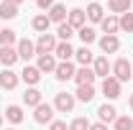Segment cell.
<instances>
[{
    "label": "cell",
    "instance_id": "cell-22",
    "mask_svg": "<svg viewBox=\"0 0 133 130\" xmlns=\"http://www.w3.org/2000/svg\"><path fill=\"white\" fill-rule=\"evenodd\" d=\"M23 102H26L28 107H38V105H41V92H38L36 87L26 89V95H23Z\"/></svg>",
    "mask_w": 133,
    "mask_h": 130
},
{
    "label": "cell",
    "instance_id": "cell-8",
    "mask_svg": "<svg viewBox=\"0 0 133 130\" xmlns=\"http://www.w3.org/2000/svg\"><path fill=\"white\" fill-rule=\"evenodd\" d=\"M102 95H105L108 99L120 97V82H118L115 77H108V79L102 82Z\"/></svg>",
    "mask_w": 133,
    "mask_h": 130
},
{
    "label": "cell",
    "instance_id": "cell-19",
    "mask_svg": "<svg viewBox=\"0 0 133 130\" xmlns=\"http://www.w3.org/2000/svg\"><path fill=\"white\" fill-rule=\"evenodd\" d=\"M102 13H105V10H102L100 3H90V5H87V18H90L92 23H102V18H105Z\"/></svg>",
    "mask_w": 133,
    "mask_h": 130
},
{
    "label": "cell",
    "instance_id": "cell-10",
    "mask_svg": "<svg viewBox=\"0 0 133 130\" xmlns=\"http://www.w3.org/2000/svg\"><path fill=\"white\" fill-rule=\"evenodd\" d=\"M18 61V51L13 46H0V64H5L8 69Z\"/></svg>",
    "mask_w": 133,
    "mask_h": 130
},
{
    "label": "cell",
    "instance_id": "cell-27",
    "mask_svg": "<svg viewBox=\"0 0 133 130\" xmlns=\"http://www.w3.org/2000/svg\"><path fill=\"white\" fill-rule=\"evenodd\" d=\"M49 26H51L49 16H36V18H33V28H36L38 33H46V31H49Z\"/></svg>",
    "mask_w": 133,
    "mask_h": 130
},
{
    "label": "cell",
    "instance_id": "cell-32",
    "mask_svg": "<svg viewBox=\"0 0 133 130\" xmlns=\"http://www.w3.org/2000/svg\"><path fill=\"white\" fill-rule=\"evenodd\" d=\"M115 130H133V120L128 115H118L115 120Z\"/></svg>",
    "mask_w": 133,
    "mask_h": 130
},
{
    "label": "cell",
    "instance_id": "cell-29",
    "mask_svg": "<svg viewBox=\"0 0 133 130\" xmlns=\"http://www.w3.org/2000/svg\"><path fill=\"white\" fill-rule=\"evenodd\" d=\"M79 38H82V44H84V46H90V44L97 38V33L92 31L90 26H84V28H79Z\"/></svg>",
    "mask_w": 133,
    "mask_h": 130
},
{
    "label": "cell",
    "instance_id": "cell-12",
    "mask_svg": "<svg viewBox=\"0 0 133 130\" xmlns=\"http://www.w3.org/2000/svg\"><path fill=\"white\" fill-rule=\"evenodd\" d=\"M95 79H97V77H95V71H92L90 66H82V69H77V74H74V82H77V87H79V84H92Z\"/></svg>",
    "mask_w": 133,
    "mask_h": 130
},
{
    "label": "cell",
    "instance_id": "cell-41",
    "mask_svg": "<svg viewBox=\"0 0 133 130\" xmlns=\"http://www.w3.org/2000/svg\"><path fill=\"white\" fill-rule=\"evenodd\" d=\"M0 31H3V28H0Z\"/></svg>",
    "mask_w": 133,
    "mask_h": 130
},
{
    "label": "cell",
    "instance_id": "cell-34",
    "mask_svg": "<svg viewBox=\"0 0 133 130\" xmlns=\"http://www.w3.org/2000/svg\"><path fill=\"white\" fill-rule=\"evenodd\" d=\"M49 130H66V122H62V120H51Z\"/></svg>",
    "mask_w": 133,
    "mask_h": 130
},
{
    "label": "cell",
    "instance_id": "cell-23",
    "mask_svg": "<svg viewBox=\"0 0 133 130\" xmlns=\"http://www.w3.org/2000/svg\"><path fill=\"white\" fill-rule=\"evenodd\" d=\"M5 120H10L13 125H18V122H23V110H21L18 105H10V107L5 110Z\"/></svg>",
    "mask_w": 133,
    "mask_h": 130
},
{
    "label": "cell",
    "instance_id": "cell-36",
    "mask_svg": "<svg viewBox=\"0 0 133 130\" xmlns=\"http://www.w3.org/2000/svg\"><path fill=\"white\" fill-rule=\"evenodd\" d=\"M90 130H108V128H105L102 122H95V125H90Z\"/></svg>",
    "mask_w": 133,
    "mask_h": 130
},
{
    "label": "cell",
    "instance_id": "cell-30",
    "mask_svg": "<svg viewBox=\"0 0 133 130\" xmlns=\"http://www.w3.org/2000/svg\"><path fill=\"white\" fill-rule=\"evenodd\" d=\"M131 0H110V10L113 13H128Z\"/></svg>",
    "mask_w": 133,
    "mask_h": 130
},
{
    "label": "cell",
    "instance_id": "cell-7",
    "mask_svg": "<svg viewBox=\"0 0 133 130\" xmlns=\"http://www.w3.org/2000/svg\"><path fill=\"white\" fill-rule=\"evenodd\" d=\"M66 23L72 26V28H84V23H87V13H84L82 8H74V10H69V16H66Z\"/></svg>",
    "mask_w": 133,
    "mask_h": 130
},
{
    "label": "cell",
    "instance_id": "cell-25",
    "mask_svg": "<svg viewBox=\"0 0 133 130\" xmlns=\"http://www.w3.org/2000/svg\"><path fill=\"white\" fill-rule=\"evenodd\" d=\"M16 44V31L13 28H3L0 31V46H13Z\"/></svg>",
    "mask_w": 133,
    "mask_h": 130
},
{
    "label": "cell",
    "instance_id": "cell-6",
    "mask_svg": "<svg viewBox=\"0 0 133 130\" xmlns=\"http://www.w3.org/2000/svg\"><path fill=\"white\" fill-rule=\"evenodd\" d=\"M18 59H23V61H28L31 56H36V44L33 41H28V38H21L18 41Z\"/></svg>",
    "mask_w": 133,
    "mask_h": 130
},
{
    "label": "cell",
    "instance_id": "cell-38",
    "mask_svg": "<svg viewBox=\"0 0 133 130\" xmlns=\"http://www.w3.org/2000/svg\"><path fill=\"white\" fill-rule=\"evenodd\" d=\"M128 105H131V110H133V95H131V97H128Z\"/></svg>",
    "mask_w": 133,
    "mask_h": 130
},
{
    "label": "cell",
    "instance_id": "cell-9",
    "mask_svg": "<svg viewBox=\"0 0 133 130\" xmlns=\"http://www.w3.org/2000/svg\"><path fill=\"white\" fill-rule=\"evenodd\" d=\"M92 71H95V77H105L108 79V74L113 71V64L108 61V56H97L92 61Z\"/></svg>",
    "mask_w": 133,
    "mask_h": 130
},
{
    "label": "cell",
    "instance_id": "cell-35",
    "mask_svg": "<svg viewBox=\"0 0 133 130\" xmlns=\"http://www.w3.org/2000/svg\"><path fill=\"white\" fill-rule=\"evenodd\" d=\"M36 5H38L41 10H46V8H51V5H54V0H36Z\"/></svg>",
    "mask_w": 133,
    "mask_h": 130
},
{
    "label": "cell",
    "instance_id": "cell-2",
    "mask_svg": "<svg viewBox=\"0 0 133 130\" xmlns=\"http://www.w3.org/2000/svg\"><path fill=\"white\" fill-rule=\"evenodd\" d=\"M33 120H36L38 125H46V122H51V120H54V105H49V102H41L38 107H33Z\"/></svg>",
    "mask_w": 133,
    "mask_h": 130
},
{
    "label": "cell",
    "instance_id": "cell-18",
    "mask_svg": "<svg viewBox=\"0 0 133 130\" xmlns=\"http://www.w3.org/2000/svg\"><path fill=\"white\" fill-rule=\"evenodd\" d=\"M66 16H69V13H66V8H64V5H59V3H54V5L49 8V20L64 23V20H66Z\"/></svg>",
    "mask_w": 133,
    "mask_h": 130
},
{
    "label": "cell",
    "instance_id": "cell-42",
    "mask_svg": "<svg viewBox=\"0 0 133 130\" xmlns=\"http://www.w3.org/2000/svg\"><path fill=\"white\" fill-rule=\"evenodd\" d=\"M0 3H3V0H0Z\"/></svg>",
    "mask_w": 133,
    "mask_h": 130
},
{
    "label": "cell",
    "instance_id": "cell-4",
    "mask_svg": "<svg viewBox=\"0 0 133 130\" xmlns=\"http://www.w3.org/2000/svg\"><path fill=\"white\" fill-rule=\"evenodd\" d=\"M74 102H77L74 95H69V92H59L56 99H54V110H59V112H72V110H74Z\"/></svg>",
    "mask_w": 133,
    "mask_h": 130
},
{
    "label": "cell",
    "instance_id": "cell-5",
    "mask_svg": "<svg viewBox=\"0 0 133 130\" xmlns=\"http://www.w3.org/2000/svg\"><path fill=\"white\" fill-rule=\"evenodd\" d=\"M56 79L59 82H69V79H74V74H77V69H74V64L72 61H62V64H56Z\"/></svg>",
    "mask_w": 133,
    "mask_h": 130
},
{
    "label": "cell",
    "instance_id": "cell-1",
    "mask_svg": "<svg viewBox=\"0 0 133 130\" xmlns=\"http://www.w3.org/2000/svg\"><path fill=\"white\" fill-rule=\"evenodd\" d=\"M113 74H115V79L123 84V82H128L133 77V66H131V61L128 59H118L115 64H113Z\"/></svg>",
    "mask_w": 133,
    "mask_h": 130
},
{
    "label": "cell",
    "instance_id": "cell-24",
    "mask_svg": "<svg viewBox=\"0 0 133 130\" xmlns=\"http://www.w3.org/2000/svg\"><path fill=\"white\" fill-rule=\"evenodd\" d=\"M74 56H77V61H79L82 66H90L92 61H95V56H92V51L87 49V46H82V49H77V51H74Z\"/></svg>",
    "mask_w": 133,
    "mask_h": 130
},
{
    "label": "cell",
    "instance_id": "cell-40",
    "mask_svg": "<svg viewBox=\"0 0 133 130\" xmlns=\"http://www.w3.org/2000/svg\"><path fill=\"white\" fill-rule=\"evenodd\" d=\"M8 130H16V128H8Z\"/></svg>",
    "mask_w": 133,
    "mask_h": 130
},
{
    "label": "cell",
    "instance_id": "cell-31",
    "mask_svg": "<svg viewBox=\"0 0 133 130\" xmlns=\"http://www.w3.org/2000/svg\"><path fill=\"white\" fill-rule=\"evenodd\" d=\"M118 20H120V31H125V33L133 31V13H123Z\"/></svg>",
    "mask_w": 133,
    "mask_h": 130
},
{
    "label": "cell",
    "instance_id": "cell-21",
    "mask_svg": "<svg viewBox=\"0 0 133 130\" xmlns=\"http://www.w3.org/2000/svg\"><path fill=\"white\" fill-rule=\"evenodd\" d=\"M21 77L26 79V84H38V79H41V71H38V66H26V69L21 71Z\"/></svg>",
    "mask_w": 133,
    "mask_h": 130
},
{
    "label": "cell",
    "instance_id": "cell-15",
    "mask_svg": "<svg viewBox=\"0 0 133 130\" xmlns=\"http://www.w3.org/2000/svg\"><path fill=\"white\" fill-rule=\"evenodd\" d=\"M102 31H105V36H115L118 31H120V20H118L115 16H108V18H102Z\"/></svg>",
    "mask_w": 133,
    "mask_h": 130
},
{
    "label": "cell",
    "instance_id": "cell-28",
    "mask_svg": "<svg viewBox=\"0 0 133 130\" xmlns=\"http://www.w3.org/2000/svg\"><path fill=\"white\" fill-rule=\"evenodd\" d=\"M56 36H59L62 41H69V38L74 36V28H72V26L64 20V23H59V28H56Z\"/></svg>",
    "mask_w": 133,
    "mask_h": 130
},
{
    "label": "cell",
    "instance_id": "cell-13",
    "mask_svg": "<svg viewBox=\"0 0 133 130\" xmlns=\"http://www.w3.org/2000/svg\"><path fill=\"white\" fill-rule=\"evenodd\" d=\"M38 71H46V74H51V71H56V59H54V54H44V56H38Z\"/></svg>",
    "mask_w": 133,
    "mask_h": 130
},
{
    "label": "cell",
    "instance_id": "cell-33",
    "mask_svg": "<svg viewBox=\"0 0 133 130\" xmlns=\"http://www.w3.org/2000/svg\"><path fill=\"white\" fill-rule=\"evenodd\" d=\"M69 130H90L87 117H74V120H72V125H69Z\"/></svg>",
    "mask_w": 133,
    "mask_h": 130
},
{
    "label": "cell",
    "instance_id": "cell-26",
    "mask_svg": "<svg viewBox=\"0 0 133 130\" xmlns=\"http://www.w3.org/2000/svg\"><path fill=\"white\" fill-rule=\"evenodd\" d=\"M18 16V8L16 5H8V3H0V18L3 20H10V18Z\"/></svg>",
    "mask_w": 133,
    "mask_h": 130
},
{
    "label": "cell",
    "instance_id": "cell-44",
    "mask_svg": "<svg viewBox=\"0 0 133 130\" xmlns=\"http://www.w3.org/2000/svg\"><path fill=\"white\" fill-rule=\"evenodd\" d=\"M131 66H133V64H131Z\"/></svg>",
    "mask_w": 133,
    "mask_h": 130
},
{
    "label": "cell",
    "instance_id": "cell-11",
    "mask_svg": "<svg viewBox=\"0 0 133 130\" xmlns=\"http://www.w3.org/2000/svg\"><path fill=\"white\" fill-rule=\"evenodd\" d=\"M97 117H100V122L105 125V122H115L118 120V110L113 107V105H102L97 110Z\"/></svg>",
    "mask_w": 133,
    "mask_h": 130
},
{
    "label": "cell",
    "instance_id": "cell-43",
    "mask_svg": "<svg viewBox=\"0 0 133 130\" xmlns=\"http://www.w3.org/2000/svg\"><path fill=\"white\" fill-rule=\"evenodd\" d=\"M131 5H133V3H131Z\"/></svg>",
    "mask_w": 133,
    "mask_h": 130
},
{
    "label": "cell",
    "instance_id": "cell-39",
    "mask_svg": "<svg viewBox=\"0 0 133 130\" xmlns=\"http://www.w3.org/2000/svg\"><path fill=\"white\" fill-rule=\"evenodd\" d=\"M0 125H3V115H0Z\"/></svg>",
    "mask_w": 133,
    "mask_h": 130
},
{
    "label": "cell",
    "instance_id": "cell-37",
    "mask_svg": "<svg viewBox=\"0 0 133 130\" xmlns=\"http://www.w3.org/2000/svg\"><path fill=\"white\" fill-rule=\"evenodd\" d=\"M3 3H8V5H16V8H18V5H21L23 0H3Z\"/></svg>",
    "mask_w": 133,
    "mask_h": 130
},
{
    "label": "cell",
    "instance_id": "cell-14",
    "mask_svg": "<svg viewBox=\"0 0 133 130\" xmlns=\"http://www.w3.org/2000/svg\"><path fill=\"white\" fill-rule=\"evenodd\" d=\"M100 49L105 51V54H115V51L120 49L118 36H102V38H100Z\"/></svg>",
    "mask_w": 133,
    "mask_h": 130
},
{
    "label": "cell",
    "instance_id": "cell-16",
    "mask_svg": "<svg viewBox=\"0 0 133 130\" xmlns=\"http://www.w3.org/2000/svg\"><path fill=\"white\" fill-rule=\"evenodd\" d=\"M74 97L79 99V102H92L95 99V87L92 84H79L77 92H74Z\"/></svg>",
    "mask_w": 133,
    "mask_h": 130
},
{
    "label": "cell",
    "instance_id": "cell-20",
    "mask_svg": "<svg viewBox=\"0 0 133 130\" xmlns=\"http://www.w3.org/2000/svg\"><path fill=\"white\" fill-rule=\"evenodd\" d=\"M62 61H69L72 56H74V49H72V44L69 41H62V44H56V51H54Z\"/></svg>",
    "mask_w": 133,
    "mask_h": 130
},
{
    "label": "cell",
    "instance_id": "cell-3",
    "mask_svg": "<svg viewBox=\"0 0 133 130\" xmlns=\"http://www.w3.org/2000/svg\"><path fill=\"white\" fill-rule=\"evenodd\" d=\"M54 51H56V38L51 33H41L36 41V54L44 56V54H54Z\"/></svg>",
    "mask_w": 133,
    "mask_h": 130
},
{
    "label": "cell",
    "instance_id": "cell-17",
    "mask_svg": "<svg viewBox=\"0 0 133 130\" xmlns=\"http://www.w3.org/2000/svg\"><path fill=\"white\" fill-rule=\"evenodd\" d=\"M0 87H3V89H16L18 87V74H13L10 69H5V71L0 74Z\"/></svg>",
    "mask_w": 133,
    "mask_h": 130
}]
</instances>
